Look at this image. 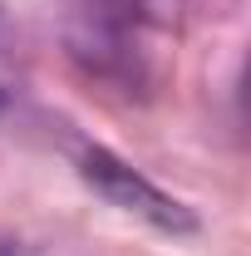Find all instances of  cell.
I'll list each match as a JSON object with an SVG mask.
<instances>
[{
  "mask_svg": "<svg viewBox=\"0 0 251 256\" xmlns=\"http://www.w3.org/2000/svg\"><path fill=\"white\" fill-rule=\"evenodd\" d=\"M79 172H84V182H89L104 202L124 207V212L143 217V222H153L158 232H192V226H197V217H192L178 197H168L158 182H148L138 168H128L124 158H114L108 148H89L84 162H79Z\"/></svg>",
  "mask_w": 251,
  "mask_h": 256,
  "instance_id": "obj_1",
  "label": "cell"
},
{
  "mask_svg": "<svg viewBox=\"0 0 251 256\" xmlns=\"http://www.w3.org/2000/svg\"><path fill=\"white\" fill-rule=\"evenodd\" d=\"M5 40H10V20H5V5H0V50H5Z\"/></svg>",
  "mask_w": 251,
  "mask_h": 256,
  "instance_id": "obj_2",
  "label": "cell"
},
{
  "mask_svg": "<svg viewBox=\"0 0 251 256\" xmlns=\"http://www.w3.org/2000/svg\"><path fill=\"white\" fill-rule=\"evenodd\" d=\"M0 114H5V94H0Z\"/></svg>",
  "mask_w": 251,
  "mask_h": 256,
  "instance_id": "obj_3",
  "label": "cell"
}]
</instances>
